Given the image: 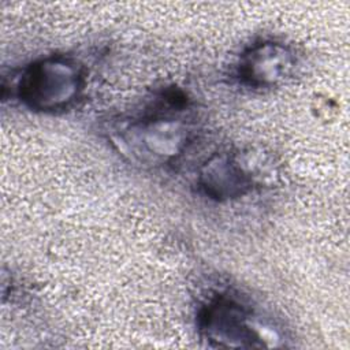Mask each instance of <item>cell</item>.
<instances>
[{
	"mask_svg": "<svg viewBox=\"0 0 350 350\" xmlns=\"http://www.w3.org/2000/svg\"><path fill=\"white\" fill-rule=\"evenodd\" d=\"M126 145L133 149L135 156H144L145 159H167L180 152L187 135L185 127L179 120L150 115L146 119H141L127 130Z\"/></svg>",
	"mask_w": 350,
	"mask_h": 350,
	"instance_id": "3957f363",
	"label": "cell"
},
{
	"mask_svg": "<svg viewBox=\"0 0 350 350\" xmlns=\"http://www.w3.org/2000/svg\"><path fill=\"white\" fill-rule=\"evenodd\" d=\"M82 88L81 67L62 56L46 57L29 66L18 85L21 100L40 111L67 108L79 97Z\"/></svg>",
	"mask_w": 350,
	"mask_h": 350,
	"instance_id": "6da1fadb",
	"label": "cell"
},
{
	"mask_svg": "<svg viewBox=\"0 0 350 350\" xmlns=\"http://www.w3.org/2000/svg\"><path fill=\"white\" fill-rule=\"evenodd\" d=\"M200 328L206 339L217 346H261L267 339L260 332L253 310L227 295L209 301L200 313Z\"/></svg>",
	"mask_w": 350,
	"mask_h": 350,
	"instance_id": "7a4b0ae2",
	"label": "cell"
},
{
	"mask_svg": "<svg viewBox=\"0 0 350 350\" xmlns=\"http://www.w3.org/2000/svg\"><path fill=\"white\" fill-rule=\"evenodd\" d=\"M200 182L206 194L228 198L243 194L250 187L252 180L234 157L219 156L205 165Z\"/></svg>",
	"mask_w": 350,
	"mask_h": 350,
	"instance_id": "5b68a950",
	"label": "cell"
},
{
	"mask_svg": "<svg viewBox=\"0 0 350 350\" xmlns=\"http://www.w3.org/2000/svg\"><path fill=\"white\" fill-rule=\"evenodd\" d=\"M294 59L283 44L265 41L252 46L239 64L241 78L256 88L269 86L288 75Z\"/></svg>",
	"mask_w": 350,
	"mask_h": 350,
	"instance_id": "277c9868",
	"label": "cell"
}]
</instances>
